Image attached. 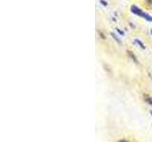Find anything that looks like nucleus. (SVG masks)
<instances>
[{
	"instance_id": "1",
	"label": "nucleus",
	"mask_w": 152,
	"mask_h": 142,
	"mask_svg": "<svg viewBox=\"0 0 152 142\" xmlns=\"http://www.w3.org/2000/svg\"><path fill=\"white\" fill-rule=\"evenodd\" d=\"M130 11H131L132 13H134L135 15L141 16V17L142 15V13H144V12H142L138 6H136V5H132V6L130 7Z\"/></svg>"
},
{
	"instance_id": "2",
	"label": "nucleus",
	"mask_w": 152,
	"mask_h": 142,
	"mask_svg": "<svg viewBox=\"0 0 152 142\" xmlns=\"http://www.w3.org/2000/svg\"><path fill=\"white\" fill-rule=\"evenodd\" d=\"M142 18H145V20H147V21H149V22H152V16H150L148 13H146V12H144V13H142Z\"/></svg>"
},
{
	"instance_id": "3",
	"label": "nucleus",
	"mask_w": 152,
	"mask_h": 142,
	"mask_svg": "<svg viewBox=\"0 0 152 142\" xmlns=\"http://www.w3.org/2000/svg\"><path fill=\"white\" fill-rule=\"evenodd\" d=\"M136 44H138L139 45V46L141 47V49H145V46L144 45V43H142V41H140V40H138V39H135V41H134Z\"/></svg>"
},
{
	"instance_id": "4",
	"label": "nucleus",
	"mask_w": 152,
	"mask_h": 142,
	"mask_svg": "<svg viewBox=\"0 0 152 142\" xmlns=\"http://www.w3.org/2000/svg\"><path fill=\"white\" fill-rule=\"evenodd\" d=\"M127 53H128V56H129L130 57V58L133 60V61H134L135 62V63H138V61H137V59L135 58V56L134 55H133V53H132V52L131 51H127Z\"/></svg>"
},
{
	"instance_id": "5",
	"label": "nucleus",
	"mask_w": 152,
	"mask_h": 142,
	"mask_svg": "<svg viewBox=\"0 0 152 142\" xmlns=\"http://www.w3.org/2000/svg\"><path fill=\"white\" fill-rule=\"evenodd\" d=\"M111 36L113 37V39L114 40H115L117 43H119V44H121V40H119V38H118V36L117 35H115V34H114V33L113 32H111Z\"/></svg>"
},
{
	"instance_id": "6",
	"label": "nucleus",
	"mask_w": 152,
	"mask_h": 142,
	"mask_svg": "<svg viewBox=\"0 0 152 142\" xmlns=\"http://www.w3.org/2000/svg\"><path fill=\"white\" fill-rule=\"evenodd\" d=\"M145 97L146 98V99H145V101H146L147 102H148V103L150 104V105H152V99H151L150 97H147V96H146V95H145Z\"/></svg>"
},
{
	"instance_id": "7",
	"label": "nucleus",
	"mask_w": 152,
	"mask_h": 142,
	"mask_svg": "<svg viewBox=\"0 0 152 142\" xmlns=\"http://www.w3.org/2000/svg\"><path fill=\"white\" fill-rule=\"evenodd\" d=\"M100 3H101L103 6H104V7H107V2H104V0H100Z\"/></svg>"
},
{
	"instance_id": "8",
	"label": "nucleus",
	"mask_w": 152,
	"mask_h": 142,
	"mask_svg": "<svg viewBox=\"0 0 152 142\" xmlns=\"http://www.w3.org/2000/svg\"><path fill=\"white\" fill-rule=\"evenodd\" d=\"M116 30L119 32V33H120V34L122 35V36H124V35H125V32H124L123 30H119V28H116Z\"/></svg>"
},
{
	"instance_id": "9",
	"label": "nucleus",
	"mask_w": 152,
	"mask_h": 142,
	"mask_svg": "<svg viewBox=\"0 0 152 142\" xmlns=\"http://www.w3.org/2000/svg\"><path fill=\"white\" fill-rule=\"evenodd\" d=\"M119 142H127V141H126V140H120Z\"/></svg>"
},
{
	"instance_id": "10",
	"label": "nucleus",
	"mask_w": 152,
	"mask_h": 142,
	"mask_svg": "<svg viewBox=\"0 0 152 142\" xmlns=\"http://www.w3.org/2000/svg\"><path fill=\"white\" fill-rule=\"evenodd\" d=\"M150 34H151V36H152V28L150 30Z\"/></svg>"
}]
</instances>
